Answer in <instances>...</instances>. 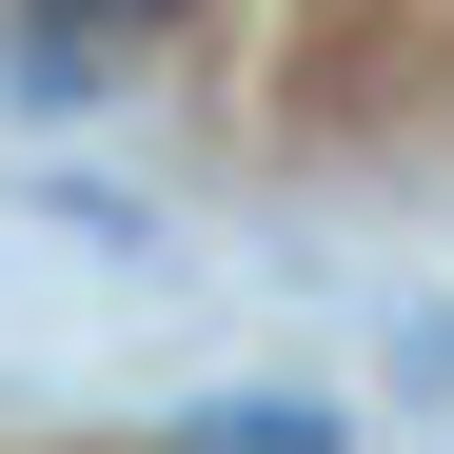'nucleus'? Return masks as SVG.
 <instances>
[{
	"label": "nucleus",
	"mask_w": 454,
	"mask_h": 454,
	"mask_svg": "<svg viewBox=\"0 0 454 454\" xmlns=\"http://www.w3.org/2000/svg\"><path fill=\"white\" fill-rule=\"evenodd\" d=\"M178 454H356V415H336V395H277V375H238V395H198V415H178Z\"/></svg>",
	"instance_id": "obj_1"
},
{
	"label": "nucleus",
	"mask_w": 454,
	"mask_h": 454,
	"mask_svg": "<svg viewBox=\"0 0 454 454\" xmlns=\"http://www.w3.org/2000/svg\"><path fill=\"white\" fill-rule=\"evenodd\" d=\"M0 20H59V40H99V59H138V40H178L198 0H0Z\"/></svg>",
	"instance_id": "obj_2"
}]
</instances>
